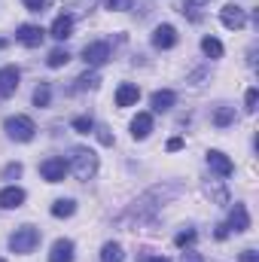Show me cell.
<instances>
[{"mask_svg": "<svg viewBox=\"0 0 259 262\" xmlns=\"http://www.w3.org/2000/svg\"><path fill=\"white\" fill-rule=\"evenodd\" d=\"M101 79H98V73L95 70H85L82 76H76V85H73V92H85V89H95Z\"/></svg>", "mask_w": 259, "mask_h": 262, "instance_id": "cell-22", "label": "cell"}, {"mask_svg": "<svg viewBox=\"0 0 259 262\" xmlns=\"http://www.w3.org/2000/svg\"><path fill=\"white\" fill-rule=\"evenodd\" d=\"M0 262H6V259H0Z\"/></svg>", "mask_w": 259, "mask_h": 262, "instance_id": "cell-39", "label": "cell"}, {"mask_svg": "<svg viewBox=\"0 0 259 262\" xmlns=\"http://www.w3.org/2000/svg\"><path fill=\"white\" fill-rule=\"evenodd\" d=\"M3 46H6V40H0V49H3Z\"/></svg>", "mask_w": 259, "mask_h": 262, "instance_id": "cell-38", "label": "cell"}, {"mask_svg": "<svg viewBox=\"0 0 259 262\" xmlns=\"http://www.w3.org/2000/svg\"><path fill=\"white\" fill-rule=\"evenodd\" d=\"M238 262H259V253L253 250V247H250V250H244V253L238 256Z\"/></svg>", "mask_w": 259, "mask_h": 262, "instance_id": "cell-32", "label": "cell"}, {"mask_svg": "<svg viewBox=\"0 0 259 262\" xmlns=\"http://www.w3.org/2000/svg\"><path fill=\"white\" fill-rule=\"evenodd\" d=\"M43 37H46V31H43L40 25H18V31H15V40H18L21 46H28V49L40 46Z\"/></svg>", "mask_w": 259, "mask_h": 262, "instance_id": "cell-7", "label": "cell"}, {"mask_svg": "<svg viewBox=\"0 0 259 262\" xmlns=\"http://www.w3.org/2000/svg\"><path fill=\"white\" fill-rule=\"evenodd\" d=\"M131 3H134V0H104V9H110V12H125V9H131Z\"/></svg>", "mask_w": 259, "mask_h": 262, "instance_id": "cell-25", "label": "cell"}, {"mask_svg": "<svg viewBox=\"0 0 259 262\" xmlns=\"http://www.w3.org/2000/svg\"><path fill=\"white\" fill-rule=\"evenodd\" d=\"M232 122H235V107H226V104H223V107L213 110V125H217V128H229Z\"/></svg>", "mask_w": 259, "mask_h": 262, "instance_id": "cell-18", "label": "cell"}, {"mask_svg": "<svg viewBox=\"0 0 259 262\" xmlns=\"http://www.w3.org/2000/svg\"><path fill=\"white\" fill-rule=\"evenodd\" d=\"M146 262H171V259H165V256H153V259H146Z\"/></svg>", "mask_w": 259, "mask_h": 262, "instance_id": "cell-37", "label": "cell"}, {"mask_svg": "<svg viewBox=\"0 0 259 262\" xmlns=\"http://www.w3.org/2000/svg\"><path fill=\"white\" fill-rule=\"evenodd\" d=\"M37 244H40V229H34V226H21V229H15V232L9 235V250L18 253V256L34 253Z\"/></svg>", "mask_w": 259, "mask_h": 262, "instance_id": "cell-2", "label": "cell"}, {"mask_svg": "<svg viewBox=\"0 0 259 262\" xmlns=\"http://www.w3.org/2000/svg\"><path fill=\"white\" fill-rule=\"evenodd\" d=\"M31 12H43V9H49L52 6V0H21Z\"/></svg>", "mask_w": 259, "mask_h": 262, "instance_id": "cell-29", "label": "cell"}, {"mask_svg": "<svg viewBox=\"0 0 259 262\" xmlns=\"http://www.w3.org/2000/svg\"><path fill=\"white\" fill-rule=\"evenodd\" d=\"M73 213H76V201H73V198H58V201L52 204V216H58V220L73 216Z\"/></svg>", "mask_w": 259, "mask_h": 262, "instance_id": "cell-19", "label": "cell"}, {"mask_svg": "<svg viewBox=\"0 0 259 262\" xmlns=\"http://www.w3.org/2000/svg\"><path fill=\"white\" fill-rule=\"evenodd\" d=\"M110 43H104V40H98V43H89L85 49H82V61L85 64H92V67H101V64H107L110 61Z\"/></svg>", "mask_w": 259, "mask_h": 262, "instance_id": "cell-5", "label": "cell"}, {"mask_svg": "<svg viewBox=\"0 0 259 262\" xmlns=\"http://www.w3.org/2000/svg\"><path fill=\"white\" fill-rule=\"evenodd\" d=\"M210 0H186L183 3V12H192V9H198V6H207Z\"/></svg>", "mask_w": 259, "mask_h": 262, "instance_id": "cell-31", "label": "cell"}, {"mask_svg": "<svg viewBox=\"0 0 259 262\" xmlns=\"http://www.w3.org/2000/svg\"><path fill=\"white\" fill-rule=\"evenodd\" d=\"M3 128L6 134L12 137V140H18V143H28V140H34V134H37V125H34V119L31 116H9L6 122H3Z\"/></svg>", "mask_w": 259, "mask_h": 262, "instance_id": "cell-3", "label": "cell"}, {"mask_svg": "<svg viewBox=\"0 0 259 262\" xmlns=\"http://www.w3.org/2000/svg\"><path fill=\"white\" fill-rule=\"evenodd\" d=\"M137 98H140V89L134 82H122L116 89V107H131V104H137Z\"/></svg>", "mask_w": 259, "mask_h": 262, "instance_id": "cell-14", "label": "cell"}, {"mask_svg": "<svg viewBox=\"0 0 259 262\" xmlns=\"http://www.w3.org/2000/svg\"><path fill=\"white\" fill-rule=\"evenodd\" d=\"M15 177H21V165L18 162H12V165L3 168V180H15Z\"/></svg>", "mask_w": 259, "mask_h": 262, "instance_id": "cell-30", "label": "cell"}, {"mask_svg": "<svg viewBox=\"0 0 259 262\" xmlns=\"http://www.w3.org/2000/svg\"><path fill=\"white\" fill-rule=\"evenodd\" d=\"M229 232H247L250 229V213H247V207L244 204H235L232 210H229Z\"/></svg>", "mask_w": 259, "mask_h": 262, "instance_id": "cell-11", "label": "cell"}, {"mask_svg": "<svg viewBox=\"0 0 259 262\" xmlns=\"http://www.w3.org/2000/svg\"><path fill=\"white\" fill-rule=\"evenodd\" d=\"M67 168H70L79 180H92V177L98 174V152L89 149V146H76V149L70 152Z\"/></svg>", "mask_w": 259, "mask_h": 262, "instance_id": "cell-1", "label": "cell"}, {"mask_svg": "<svg viewBox=\"0 0 259 262\" xmlns=\"http://www.w3.org/2000/svg\"><path fill=\"white\" fill-rule=\"evenodd\" d=\"M67 171H70V168H67V162L61 159V156H49V159L40 165V174H43L46 183H61Z\"/></svg>", "mask_w": 259, "mask_h": 262, "instance_id": "cell-4", "label": "cell"}, {"mask_svg": "<svg viewBox=\"0 0 259 262\" xmlns=\"http://www.w3.org/2000/svg\"><path fill=\"white\" fill-rule=\"evenodd\" d=\"M207 168H210L213 174H220V177H232V174H235L232 159H229L226 152H220V149H210V152H207Z\"/></svg>", "mask_w": 259, "mask_h": 262, "instance_id": "cell-8", "label": "cell"}, {"mask_svg": "<svg viewBox=\"0 0 259 262\" xmlns=\"http://www.w3.org/2000/svg\"><path fill=\"white\" fill-rule=\"evenodd\" d=\"M98 140H101L104 146H110V143H113V137H110V134H107V131H104V128L98 131Z\"/></svg>", "mask_w": 259, "mask_h": 262, "instance_id": "cell-36", "label": "cell"}, {"mask_svg": "<svg viewBox=\"0 0 259 262\" xmlns=\"http://www.w3.org/2000/svg\"><path fill=\"white\" fill-rule=\"evenodd\" d=\"M49 262H73V241L58 238L49 250Z\"/></svg>", "mask_w": 259, "mask_h": 262, "instance_id": "cell-12", "label": "cell"}, {"mask_svg": "<svg viewBox=\"0 0 259 262\" xmlns=\"http://www.w3.org/2000/svg\"><path fill=\"white\" fill-rule=\"evenodd\" d=\"M220 21H223L229 31H241V28L247 25V12H244L241 6H235V3H226L223 12H220Z\"/></svg>", "mask_w": 259, "mask_h": 262, "instance_id": "cell-6", "label": "cell"}, {"mask_svg": "<svg viewBox=\"0 0 259 262\" xmlns=\"http://www.w3.org/2000/svg\"><path fill=\"white\" fill-rule=\"evenodd\" d=\"M192 241H195V229H186V232H180V235L174 238V244H177V247H189Z\"/></svg>", "mask_w": 259, "mask_h": 262, "instance_id": "cell-28", "label": "cell"}, {"mask_svg": "<svg viewBox=\"0 0 259 262\" xmlns=\"http://www.w3.org/2000/svg\"><path fill=\"white\" fill-rule=\"evenodd\" d=\"M174 101H177V95H174L171 89H162V92H156V95L149 98V104H153V110H156V113L171 110V107H174Z\"/></svg>", "mask_w": 259, "mask_h": 262, "instance_id": "cell-16", "label": "cell"}, {"mask_svg": "<svg viewBox=\"0 0 259 262\" xmlns=\"http://www.w3.org/2000/svg\"><path fill=\"white\" fill-rule=\"evenodd\" d=\"M67 61H70V52H67V49H52L49 58H46V64L52 67V70H55V67H64Z\"/></svg>", "mask_w": 259, "mask_h": 262, "instance_id": "cell-24", "label": "cell"}, {"mask_svg": "<svg viewBox=\"0 0 259 262\" xmlns=\"http://www.w3.org/2000/svg\"><path fill=\"white\" fill-rule=\"evenodd\" d=\"M101 262H122V247L116 241H107L101 247Z\"/></svg>", "mask_w": 259, "mask_h": 262, "instance_id": "cell-21", "label": "cell"}, {"mask_svg": "<svg viewBox=\"0 0 259 262\" xmlns=\"http://www.w3.org/2000/svg\"><path fill=\"white\" fill-rule=\"evenodd\" d=\"M18 79H21L18 67H12V64L0 67V98H9V95H15V89H18Z\"/></svg>", "mask_w": 259, "mask_h": 262, "instance_id": "cell-9", "label": "cell"}, {"mask_svg": "<svg viewBox=\"0 0 259 262\" xmlns=\"http://www.w3.org/2000/svg\"><path fill=\"white\" fill-rule=\"evenodd\" d=\"M256 101H259V92L256 89H247V95H244V110H247V113H256Z\"/></svg>", "mask_w": 259, "mask_h": 262, "instance_id": "cell-27", "label": "cell"}, {"mask_svg": "<svg viewBox=\"0 0 259 262\" xmlns=\"http://www.w3.org/2000/svg\"><path fill=\"white\" fill-rule=\"evenodd\" d=\"M49 101H52V89H49V82H40L34 89V104L37 107H49Z\"/></svg>", "mask_w": 259, "mask_h": 262, "instance_id": "cell-23", "label": "cell"}, {"mask_svg": "<svg viewBox=\"0 0 259 262\" xmlns=\"http://www.w3.org/2000/svg\"><path fill=\"white\" fill-rule=\"evenodd\" d=\"M149 131H153V116H149V113H137V116L131 119V137H134V140L149 137Z\"/></svg>", "mask_w": 259, "mask_h": 262, "instance_id": "cell-13", "label": "cell"}, {"mask_svg": "<svg viewBox=\"0 0 259 262\" xmlns=\"http://www.w3.org/2000/svg\"><path fill=\"white\" fill-rule=\"evenodd\" d=\"M213 235H217V241H223V238H229V226H226V223H220Z\"/></svg>", "mask_w": 259, "mask_h": 262, "instance_id": "cell-34", "label": "cell"}, {"mask_svg": "<svg viewBox=\"0 0 259 262\" xmlns=\"http://www.w3.org/2000/svg\"><path fill=\"white\" fill-rule=\"evenodd\" d=\"M92 128H95V122H92L89 116H76V119H73V131H79V134H89Z\"/></svg>", "mask_w": 259, "mask_h": 262, "instance_id": "cell-26", "label": "cell"}, {"mask_svg": "<svg viewBox=\"0 0 259 262\" xmlns=\"http://www.w3.org/2000/svg\"><path fill=\"white\" fill-rule=\"evenodd\" d=\"M21 204H25V189H18V186H6V189L0 192V207H3V210L21 207Z\"/></svg>", "mask_w": 259, "mask_h": 262, "instance_id": "cell-15", "label": "cell"}, {"mask_svg": "<svg viewBox=\"0 0 259 262\" xmlns=\"http://www.w3.org/2000/svg\"><path fill=\"white\" fill-rule=\"evenodd\" d=\"M183 262H204V256H201V253H192V250H186V253H183Z\"/></svg>", "mask_w": 259, "mask_h": 262, "instance_id": "cell-35", "label": "cell"}, {"mask_svg": "<svg viewBox=\"0 0 259 262\" xmlns=\"http://www.w3.org/2000/svg\"><path fill=\"white\" fill-rule=\"evenodd\" d=\"M177 149H183V137H171L168 140V152H177Z\"/></svg>", "mask_w": 259, "mask_h": 262, "instance_id": "cell-33", "label": "cell"}, {"mask_svg": "<svg viewBox=\"0 0 259 262\" xmlns=\"http://www.w3.org/2000/svg\"><path fill=\"white\" fill-rule=\"evenodd\" d=\"M153 46H156V49H174V46H177V31H174V25H159V28L153 31Z\"/></svg>", "mask_w": 259, "mask_h": 262, "instance_id": "cell-10", "label": "cell"}, {"mask_svg": "<svg viewBox=\"0 0 259 262\" xmlns=\"http://www.w3.org/2000/svg\"><path fill=\"white\" fill-rule=\"evenodd\" d=\"M201 52H204L207 58H223V43H220L217 37H204V40H201Z\"/></svg>", "mask_w": 259, "mask_h": 262, "instance_id": "cell-20", "label": "cell"}, {"mask_svg": "<svg viewBox=\"0 0 259 262\" xmlns=\"http://www.w3.org/2000/svg\"><path fill=\"white\" fill-rule=\"evenodd\" d=\"M49 34H52L55 40H67V37H73V18H70V15H58V18L52 21Z\"/></svg>", "mask_w": 259, "mask_h": 262, "instance_id": "cell-17", "label": "cell"}]
</instances>
